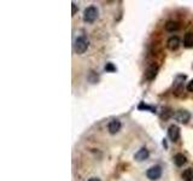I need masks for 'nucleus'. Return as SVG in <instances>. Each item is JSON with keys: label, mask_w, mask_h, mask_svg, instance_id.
Instances as JSON below:
<instances>
[{"label": "nucleus", "mask_w": 193, "mask_h": 181, "mask_svg": "<svg viewBox=\"0 0 193 181\" xmlns=\"http://www.w3.org/2000/svg\"><path fill=\"white\" fill-rule=\"evenodd\" d=\"M89 46V41L86 36H80L77 38L76 41H75V52L77 55H81L83 53Z\"/></svg>", "instance_id": "nucleus-1"}, {"label": "nucleus", "mask_w": 193, "mask_h": 181, "mask_svg": "<svg viewBox=\"0 0 193 181\" xmlns=\"http://www.w3.org/2000/svg\"><path fill=\"white\" fill-rule=\"evenodd\" d=\"M98 17V10L94 6H89L85 10V13H83V20L86 22H94Z\"/></svg>", "instance_id": "nucleus-2"}, {"label": "nucleus", "mask_w": 193, "mask_h": 181, "mask_svg": "<svg viewBox=\"0 0 193 181\" xmlns=\"http://www.w3.org/2000/svg\"><path fill=\"white\" fill-rule=\"evenodd\" d=\"M161 175H162V168L159 167V165H153V167H151L147 172H146V176H147V179H150V180H158L159 178H161Z\"/></svg>", "instance_id": "nucleus-3"}, {"label": "nucleus", "mask_w": 193, "mask_h": 181, "mask_svg": "<svg viewBox=\"0 0 193 181\" xmlns=\"http://www.w3.org/2000/svg\"><path fill=\"white\" fill-rule=\"evenodd\" d=\"M175 119L179 121V122H181V123H187L190 121V119H191V115L186 110H179L175 114Z\"/></svg>", "instance_id": "nucleus-4"}, {"label": "nucleus", "mask_w": 193, "mask_h": 181, "mask_svg": "<svg viewBox=\"0 0 193 181\" xmlns=\"http://www.w3.org/2000/svg\"><path fill=\"white\" fill-rule=\"evenodd\" d=\"M168 135H169V138H170L172 141L179 140V138H180V129H179V127L175 126V124L170 126L169 129H168Z\"/></svg>", "instance_id": "nucleus-5"}, {"label": "nucleus", "mask_w": 193, "mask_h": 181, "mask_svg": "<svg viewBox=\"0 0 193 181\" xmlns=\"http://www.w3.org/2000/svg\"><path fill=\"white\" fill-rule=\"evenodd\" d=\"M149 156H150V153H149V151H147V149H145V147H142V149H140L134 155V158L136 161L141 162V161H145V160H147L149 158Z\"/></svg>", "instance_id": "nucleus-6"}, {"label": "nucleus", "mask_w": 193, "mask_h": 181, "mask_svg": "<svg viewBox=\"0 0 193 181\" xmlns=\"http://www.w3.org/2000/svg\"><path fill=\"white\" fill-rule=\"evenodd\" d=\"M157 71H158V66L157 65H154V64L150 65L147 68L146 73H145V77L147 80H153L154 77H156V75H157Z\"/></svg>", "instance_id": "nucleus-7"}, {"label": "nucleus", "mask_w": 193, "mask_h": 181, "mask_svg": "<svg viewBox=\"0 0 193 181\" xmlns=\"http://www.w3.org/2000/svg\"><path fill=\"white\" fill-rule=\"evenodd\" d=\"M167 46H168V48H169L170 51L177 50L179 46H180V39H179L177 36H172V38H169V40L167 42Z\"/></svg>", "instance_id": "nucleus-8"}, {"label": "nucleus", "mask_w": 193, "mask_h": 181, "mask_svg": "<svg viewBox=\"0 0 193 181\" xmlns=\"http://www.w3.org/2000/svg\"><path fill=\"white\" fill-rule=\"evenodd\" d=\"M119 130H121V122H119V121L114 120L109 123V132H110L111 134H116V133H118Z\"/></svg>", "instance_id": "nucleus-9"}, {"label": "nucleus", "mask_w": 193, "mask_h": 181, "mask_svg": "<svg viewBox=\"0 0 193 181\" xmlns=\"http://www.w3.org/2000/svg\"><path fill=\"white\" fill-rule=\"evenodd\" d=\"M174 163H175L177 167H182V165L186 163V157H185L182 153H176L175 157H174Z\"/></svg>", "instance_id": "nucleus-10"}, {"label": "nucleus", "mask_w": 193, "mask_h": 181, "mask_svg": "<svg viewBox=\"0 0 193 181\" xmlns=\"http://www.w3.org/2000/svg\"><path fill=\"white\" fill-rule=\"evenodd\" d=\"M179 28H180V25H179V23L175 22V21H169V22H167V24H165V30H168V32H175V30H177Z\"/></svg>", "instance_id": "nucleus-11"}, {"label": "nucleus", "mask_w": 193, "mask_h": 181, "mask_svg": "<svg viewBox=\"0 0 193 181\" xmlns=\"http://www.w3.org/2000/svg\"><path fill=\"white\" fill-rule=\"evenodd\" d=\"M184 45L186 47H193V33H187L184 38Z\"/></svg>", "instance_id": "nucleus-12"}, {"label": "nucleus", "mask_w": 193, "mask_h": 181, "mask_svg": "<svg viewBox=\"0 0 193 181\" xmlns=\"http://www.w3.org/2000/svg\"><path fill=\"white\" fill-rule=\"evenodd\" d=\"M182 178L185 179V181H192L193 180V169L192 168H188L182 174Z\"/></svg>", "instance_id": "nucleus-13"}, {"label": "nucleus", "mask_w": 193, "mask_h": 181, "mask_svg": "<svg viewBox=\"0 0 193 181\" xmlns=\"http://www.w3.org/2000/svg\"><path fill=\"white\" fill-rule=\"evenodd\" d=\"M105 70H106V71H115L116 68L111 64V63H108L106 66H105Z\"/></svg>", "instance_id": "nucleus-14"}, {"label": "nucleus", "mask_w": 193, "mask_h": 181, "mask_svg": "<svg viewBox=\"0 0 193 181\" xmlns=\"http://www.w3.org/2000/svg\"><path fill=\"white\" fill-rule=\"evenodd\" d=\"M187 89H188V92H193V80L188 82V85H187Z\"/></svg>", "instance_id": "nucleus-15"}, {"label": "nucleus", "mask_w": 193, "mask_h": 181, "mask_svg": "<svg viewBox=\"0 0 193 181\" xmlns=\"http://www.w3.org/2000/svg\"><path fill=\"white\" fill-rule=\"evenodd\" d=\"M71 5H73V11H71V13H73V15H75V13H76V5H75V4H74V2H73V4H71Z\"/></svg>", "instance_id": "nucleus-16"}, {"label": "nucleus", "mask_w": 193, "mask_h": 181, "mask_svg": "<svg viewBox=\"0 0 193 181\" xmlns=\"http://www.w3.org/2000/svg\"><path fill=\"white\" fill-rule=\"evenodd\" d=\"M88 181H100V179H98V178H92V179H89Z\"/></svg>", "instance_id": "nucleus-17"}]
</instances>
